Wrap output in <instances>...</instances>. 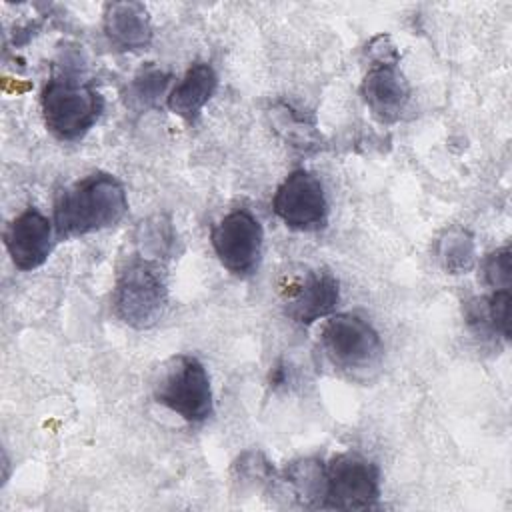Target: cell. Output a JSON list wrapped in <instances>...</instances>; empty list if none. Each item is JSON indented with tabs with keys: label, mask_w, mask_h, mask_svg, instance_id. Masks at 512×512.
Returning <instances> with one entry per match:
<instances>
[{
	"label": "cell",
	"mask_w": 512,
	"mask_h": 512,
	"mask_svg": "<svg viewBox=\"0 0 512 512\" xmlns=\"http://www.w3.org/2000/svg\"><path fill=\"white\" fill-rule=\"evenodd\" d=\"M510 288L494 290L488 298H474L466 304L468 326L482 336L510 338Z\"/></svg>",
	"instance_id": "obj_14"
},
{
	"label": "cell",
	"mask_w": 512,
	"mask_h": 512,
	"mask_svg": "<svg viewBox=\"0 0 512 512\" xmlns=\"http://www.w3.org/2000/svg\"><path fill=\"white\" fill-rule=\"evenodd\" d=\"M320 346L328 362L340 372L362 378L380 366L384 348L370 322L356 314H334L320 332Z\"/></svg>",
	"instance_id": "obj_4"
},
{
	"label": "cell",
	"mask_w": 512,
	"mask_h": 512,
	"mask_svg": "<svg viewBox=\"0 0 512 512\" xmlns=\"http://www.w3.org/2000/svg\"><path fill=\"white\" fill-rule=\"evenodd\" d=\"M112 304L124 324L136 330L154 326L168 304L164 266L144 256L130 258L116 276Z\"/></svg>",
	"instance_id": "obj_2"
},
{
	"label": "cell",
	"mask_w": 512,
	"mask_h": 512,
	"mask_svg": "<svg viewBox=\"0 0 512 512\" xmlns=\"http://www.w3.org/2000/svg\"><path fill=\"white\" fill-rule=\"evenodd\" d=\"M272 208L292 230L314 232L326 226L328 202L322 182L308 170L290 172L278 186Z\"/></svg>",
	"instance_id": "obj_8"
},
{
	"label": "cell",
	"mask_w": 512,
	"mask_h": 512,
	"mask_svg": "<svg viewBox=\"0 0 512 512\" xmlns=\"http://www.w3.org/2000/svg\"><path fill=\"white\" fill-rule=\"evenodd\" d=\"M340 300L338 278L326 270H308L304 278L288 288L284 298V312L298 324H312L334 312Z\"/></svg>",
	"instance_id": "obj_11"
},
{
	"label": "cell",
	"mask_w": 512,
	"mask_h": 512,
	"mask_svg": "<svg viewBox=\"0 0 512 512\" xmlns=\"http://www.w3.org/2000/svg\"><path fill=\"white\" fill-rule=\"evenodd\" d=\"M368 52L372 62L362 80L360 94L382 124L398 122L410 102V86L398 68V52L388 36H376Z\"/></svg>",
	"instance_id": "obj_6"
},
{
	"label": "cell",
	"mask_w": 512,
	"mask_h": 512,
	"mask_svg": "<svg viewBox=\"0 0 512 512\" xmlns=\"http://www.w3.org/2000/svg\"><path fill=\"white\" fill-rule=\"evenodd\" d=\"M154 398L186 422H202L212 414V386L204 364L190 354H178L162 368Z\"/></svg>",
	"instance_id": "obj_5"
},
{
	"label": "cell",
	"mask_w": 512,
	"mask_h": 512,
	"mask_svg": "<svg viewBox=\"0 0 512 512\" xmlns=\"http://www.w3.org/2000/svg\"><path fill=\"white\" fill-rule=\"evenodd\" d=\"M104 34L118 50H142L152 40L148 10L140 2H110L104 8Z\"/></svg>",
	"instance_id": "obj_12"
},
{
	"label": "cell",
	"mask_w": 512,
	"mask_h": 512,
	"mask_svg": "<svg viewBox=\"0 0 512 512\" xmlns=\"http://www.w3.org/2000/svg\"><path fill=\"white\" fill-rule=\"evenodd\" d=\"M284 484L292 490V498L304 508H322L326 494V466L316 458H300L286 466Z\"/></svg>",
	"instance_id": "obj_15"
},
{
	"label": "cell",
	"mask_w": 512,
	"mask_h": 512,
	"mask_svg": "<svg viewBox=\"0 0 512 512\" xmlns=\"http://www.w3.org/2000/svg\"><path fill=\"white\" fill-rule=\"evenodd\" d=\"M128 210L124 186L106 172H94L64 188L54 202L58 238H74L118 224Z\"/></svg>",
	"instance_id": "obj_1"
},
{
	"label": "cell",
	"mask_w": 512,
	"mask_h": 512,
	"mask_svg": "<svg viewBox=\"0 0 512 512\" xmlns=\"http://www.w3.org/2000/svg\"><path fill=\"white\" fill-rule=\"evenodd\" d=\"M380 496L378 466L356 454L344 452L326 464V494L322 508L332 510H368Z\"/></svg>",
	"instance_id": "obj_7"
},
{
	"label": "cell",
	"mask_w": 512,
	"mask_h": 512,
	"mask_svg": "<svg viewBox=\"0 0 512 512\" xmlns=\"http://www.w3.org/2000/svg\"><path fill=\"white\" fill-rule=\"evenodd\" d=\"M484 276H486V282L492 286V290L510 288L512 264H510V248H508V246H504V248L492 252V254L486 258Z\"/></svg>",
	"instance_id": "obj_20"
},
{
	"label": "cell",
	"mask_w": 512,
	"mask_h": 512,
	"mask_svg": "<svg viewBox=\"0 0 512 512\" xmlns=\"http://www.w3.org/2000/svg\"><path fill=\"white\" fill-rule=\"evenodd\" d=\"M234 470H236V480L242 484L270 482L274 474L272 466L260 452H244L234 464Z\"/></svg>",
	"instance_id": "obj_19"
},
{
	"label": "cell",
	"mask_w": 512,
	"mask_h": 512,
	"mask_svg": "<svg viewBox=\"0 0 512 512\" xmlns=\"http://www.w3.org/2000/svg\"><path fill=\"white\" fill-rule=\"evenodd\" d=\"M216 86L218 76L214 68L206 62H196L186 70L184 78L172 88L166 104L176 116L184 118L186 122H196L202 108L216 92Z\"/></svg>",
	"instance_id": "obj_13"
},
{
	"label": "cell",
	"mask_w": 512,
	"mask_h": 512,
	"mask_svg": "<svg viewBox=\"0 0 512 512\" xmlns=\"http://www.w3.org/2000/svg\"><path fill=\"white\" fill-rule=\"evenodd\" d=\"M274 124H276V130L284 136V140L290 142L296 148L316 146V142H318V134L314 130V124L306 122L304 116H298L286 104H282L274 110Z\"/></svg>",
	"instance_id": "obj_18"
},
{
	"label": "cell",
	"mask_w": 512,
	"mask_h": 512,
	"mask_svg": "<svg viewBox=\"0 0 512 512\" xmlns=\"http://www.w3.org/2000/svg\"><path fill=\"white\" fill-rule=\"evenodd\" d=\"M170 74L162 72L156 66H146L142 68L130 82L128 88V100L132 106L138 108H152L156 106L158 98L164 94L168 86Z\"/></svg>",
	"instance_id": "obj_17"
},
{
	"label": "cell",
	"mask_w": 512,
	"mask_h": 512,
	"mask_svg": "<svg viewBox=\"0 0 512 512\" xmlns=\"http://www.w3.org/2000/svg\"><path fill=\"white\" fill-rule=\"evenodd\" d=\"M46 128L60 140L82 138L100 118L104 98L90 84L72 74L48 80L40 94Z\"/></svg>",
	"instance_id": "obj_3"
},
{
	"label": "cell",
	"mask_w": 512,
	"mask_h": 512,
	"mask_svg": "<svg viewBox=\"0 0 512 512\" xmlns=\"http://www.w3.org/2000/svg\"><path fill=\"white\" fill-rule=\"evenodd\" d=\"M438 256L444 268L452 274H462L474 264V242L462 228H450L440 238Z\"/></svg>",
	"instance_id": "obj_16"
},
{
	"label": "cell",
	"mask_w": 512,
	"mask_h": 512,
	"mask_svg": "<svg viewBox=\"0 0 512 512\" xmlns=\"http://www.w3.org/2000/svg\"><path fill=\"white\" fill-rule=\"evenodd\" d=\"M262 240V226L248 210H234L226 214L210 234V242L220 264L236 276H248L258 268Z\"/></svg>",
	"instance_id": "obj_9"
},
{
	"label": "cell",
	"mask_w": 512,
	"mask_h": 512,
	"mask_svg": "<svg viewBox=\"0 0 512 512\" xmlns=\"http://www.w3.org/2000/svg\"><path fill=\"white\" fill-rule=\"evenodd\" d=\"M54 224L36 208H26L4 230V246L18 270L40 268L52 250Z\"/></svg>",
	"instance_id": "obj_10"
}]
</instances>
